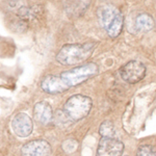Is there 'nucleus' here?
<instances>
[{
  "label": "nucleus",
  "instance_id": "7",
  "mask_svg": "<svg viewBox=\"0 0 156 156\" xmlns=\"http://www.w3.org/2000/svg\"><path fill=\"white\" fill-rule=\"evenodd\" d=\"M12 128L14 132L20 137H27L31 134L34 123L31 118L25 112H19L12 121Z\"/></svg>",
  "mask_w": 156,
  "mask_h": 156
},
{
  "label": "nucleus",
  "instance_id": "8",
  "mask_svg": "<svg viewBox=\"0 0 156 156\" xmlns=\"http://www.w3.org/2000/svg\"><path fill=\"white\" fill-rule=\"evenodd\" d=\"M21 154L22 156H50L51 146L44 140H34L23 145Z\"/></svg>",
  "mask_w": 156,
  "mask_h": 156
},
{
  "label": "nucleus",
  "instance_id": "5",
  "mask_svg": "<svg viewBox=\"0 0 156 156\" xmlns=\"http://www.w3.org/2000/svg\"><path fill=\"white\" fill-rule=\"evenodd\" d=\"M120 75L122 79L128 83H137L146 76V67L143 62L131 60L121 68Z\"/></svg>",
  "mask_w": 156,
  "mask_h": 156
},
{
  "label": "nucleus",
  "instance_id": "6",
  "mask_svg": "<svg viewBox=\"0 0 156 156\" xmlns=\"http://www.w3.org/2000/svg\"><path fill=\"white\" fill-rule=\"evenodd\" d=\"M124 144L115 137H102L98 145L96 156H122Z\"/></svg>",
  "mask_w": 156,
  "mask_h": 156
},
{
  "label": "nucleus",
  "instance_id": "12",
  "mask_svg": "<svg viewBox=\"0 0 156 156\" xmlns=\"http://www.w3.org/2000/svg\"><path fill=\"white\" fill-rule=\"evenodd\" d=\"M155 22L154 19L151 17V15L143 12L136 16L133 23V31L138 32H147L150 31L154 27Z\"/></svg>",
  "mask_w": 156,
  "mask_h": 156
},
{
  "label": "nucleus",
  "instance_id": "2",
  "mask_svg": "<svg viewBox=\"0 0 156 156\" xmlns=\"http://www.w3.org/2000/svg\"><path fill=\"white\" fill-rule=\"evenodd\" d=\"M98 20L110 37L120 36L124 27V17L118 7L112 4H105L99 7L97 12Z\"/></svg>",
  "mask_w": 156,
  "mask_h": 156
},
{
  "label": "nucleus",
  "instance_id": "10",
  "mask_svg": "<svg viewBox=\"0 0 156 156\" xmlns=\"http://www.w3.org/2000/svg\"><path fill=\"white\" fill-rule=\"evenodd\" d=\"M34 118L42 125H48L53 120V112L51 105L46 101L37 102L34 108Z\"/></svg>",
  "mask_w": 156,
  "mask_h": 156
},
{
  "label": "nucleus",
  "instance_id": "9",
  "mask_svg": "<svg viewBox=\"0 0 156 156\" xmlns=\"http://www.w3.org/2000/svg\"><path fill=\"white\" fill-rule=\"evenodd\" d=\"M41 87L45 93L48 94H60L70 89L65 80L60 76L55 75H47L41 82Z\"/></svg>",
  "mask_w": 156,
  "mask_h": 156
},
{
  "label": "nucleus",
  "instance_id": "1",
  "mask_svg": "<svg viewBox=\"0 0 156 156\" xmlns=\"http://www.w3.org/2000/svg\"><path fill=\"white\" fill-rule=\"evenodd\" d=\"M95 47H96L95 42L64 45L56 54V60L62 66L80 64L92 55Z\"/></svg>",
  "mask_w": 156,
  "mask_h": 156
},
{
  "label": "nucleus",
  "instance_id": "15",
  "mask_svg": "<svg viewBox=\"0 0 156 156\" xmlns=\"http://www.w3.org/2000/svg\"><path fill=\"white\" fill-rule=\"evenodd\" d=\"M99 133L102 137H115V128L110 121H104L99 128Z\"/></svg>",
  "mask_w": 156,
  "mask_h": 156
},
{
  "label": "nucleus",
  "instance_id": "3",
  "mask_svg": "<svg viewBox=\"0 0 156 156\" xmlns=\"http://www.w3.org/2000/svg\"><path fill=\"white\" fill-rule=\"evenodd\" d=\"M92 105L93 102L90 97L83 95H74L65 103L64 110L74 122L87 117L92 109Z\"/></svg>",
  "mask_w": 156,
  "mask_h": 156
},
{
  "label": "nucleus",
  "instance_id": "18",
  "mask_svg": "<svg viewBox=\"0 0 156 156\" xmlns=\"http://www.w3.org/2000/svg\"><path fill=\"white\" fill-rule=\"evenodd\" d=\"M124 156H127V155H124Z\"/></svg>",
  "mask_w": 156,
  "mask_h": 156
},
{
  "label": "nucleus",
  "instance_id": "13",
  "mask_svg": "<svg viewBox=\"0 0 156 156\" xmlns=\"http://www.w3.org/2000/svg\"><path fill=\"white\" fill-rule=\"evenodd\" d=\"M43 14L42 5H32V6H21L17 12V16L21 20L27 22L39 18Z\"/></svg>",
  "mask_w": 156,
  "mask_h": 156
},
{
  "label": "nucleus",
  "instance_id": "14",
  "mask_svg": "<svg viewBox=\"0 0 156 156\" xmlns=\"http://www.w3.org/2000/svg\"><path fill=\"white\" fill-rule=\"evenodd\" d=\"M53 119L54 122L57 126H59L60 128H66L73 123V121L70 119V117L65 112L64 109H58L55 115H53Z\"/></svg>",
  "mask_w": 156,
  "mask_h": 156
},
{
  "label": "nucleus",
  "instance_id": "11",
  "mask_svg": "<svg viewBox=\"0 0 156 156\" xmlns=\"http://www.w3.org/2000/svg\"><path fill=\"white\" fill-rule=\"evenodd\" d=\"M92 0H64V9L71 17H79L90 5Z\"/></svg>",
  "mask_w": 156,
  "mask_h": 156
},
{
  "label": "nucleus",
  "instance_id": "4",
  "mask_svg": "<svg viewBox=\"0 0 156 156\" xmlns=\"http://www.w3.org/2000/svg\"><path fill=\"white\" fill-rule=\"evenodd\" d=\"M98 72H99V68L97 65L94 62H90V64L75 67L73 69L62 72L60 74V77L65 80V82L69 85V87H72L82 83L90 77L95 76Z\"/></svg>",
  "mask_w": 156,
  "mask_h": 156
},
{
  "label": "nucleus",
  "instance_id": "17",
  "mask_svg": "<svg viewBox=\"0 0 156 156\" xmlns=\"http://www.w3.org/2000/svg\"><path fill=\"white\" fill-rule=\"evenodd\" d=\"M78 147V143L75 140H67L62 143V149L68 153H72Z\"/></svg>",
  "mask_w": 156,
  "mask_h": 156
},
{
  "label": "nucleus",
  "instance_id": "16",
  "mask_svg": "<svg viewBox=\"0 0 156 156\" xmlns=\"http://www.w3.org/2000/svg\"><path fill=\"white\" fill-rule=\"evenodd\" d=\"M136 156H156V147L150 145H145L138 148Z\"/></svg>",
  "mask_w": 156,
  "mask_h": 156
}]
</instances>
